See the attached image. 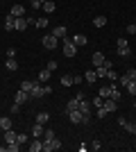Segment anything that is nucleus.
<instances>
[{
  "instance_id": "nucleus-22",
  "label": "nucleus",
  "mask_w": 136,
  "mask_h": 152,
  "mask_svg": "<svg viewBox=\"0 0 136 152\" xmlns=\"http://www.w3.org/2000/svg\"><path fill=\"white\" fill-rule=\"evenodd\" d=\"M50 75H52V70L43 68V70H41V73H39V82H41V84H45V82H48V80H50Z\"/></svg>"
},
{
  "instance_id": "nucleus-18",
  "label": "nucleus",
  "mask_w": 136,
  "mask_h": 152,
  "mask_svg": "<svg viewBox=\"0 0 136 152\" xmlns=\"http://www.w3.org/2000/svg\"><path fill=\"white\" fill-rule=\"evenodd\" d=\"M45 14H52L55 9H57V5H55V0H48V2H43V7H41Z\"/></svg>"
},
{
  "instance_id": "nucleus-20",
  "label": "nucleus",
  "mask_w": 136,
  "mask_h": 152,
  "mask_svg": "<svg viewBox=\"0 0 136 152\" xmlns=\"http://www.w3.org/2000/svg\"><path fill=\"white\" fill-rule=\"evenodd\" d=\"M7 70H14V73H16V70H18V61H16V59L14 57H7Z\"/></svg>"
},
{
  "instance_id": "nucleus-11",
  "label": "nucleus",
  "mask_w": 136,
  "mask_h": 152,
  "mask_svg": "<svg viewBox=\"0 0 136 152\" xmlns=\"http://www.w3.org/2000/svg\"><path fill=\"white\" fill-rule=\"evenodd\" d=\"M118 125L123 127L125 132H129V134H134V129H136V125H134V123H129V121H125V118H120V121H118Z\"/></svg>"
},
{
  "instance_id": "nucleus-28",
  "label": "nucleus",
  "mask_w": 136,
  "mask_h": 152,
  "mask_svg": "<svg viewBox=\"0 0 136 152\" xmlns=\"http://www.w3.org/2000/svg\"><path fill=\"white\" fill-rule=\"evenodd\" d=\"M32 86H34V82H32V80H23V82H20V89H23V91H27V93L32 91Z\"/></svg>"
},
{
  "instance_id": "nucleus-30",
  "label": "nucleus",
  "mask_w": 136,
  "mask_h": 152,
  "mask_svg": "<svg viewBox=\"0 0 136 152\" xmlns=\"http://www.w3.org/2000/svg\"><path fill=\"white\" fill-rule=\"evenodd\" d=\"M18 148H20V143H18V141H14V143H7L5 150L7 152H18Z\"/></svg>"
},
{
  "instance_id": "nucleus-34",
  "label": "nucleus",
  "mask_w": 136,
  "mask_h": 152,
  "mask_svg": "<svg viewBox=\"0 0 136 152\" xmlns=\"http://www.w3.org/2000/svg\"><path fill=\"white\" fill-rule=\"evenodd\" d=\"M61 84L64 86H73V75H64L61 77Z\"/></svg>"
},
{
  "instance_id": "nucleus-16",
  "label": "nucleus",
  "mask_w": 136,
  "mask_h": 152,
  "mask_svg": "<svg viewBox=\"0 0 136 152\" xmlns=\"http://www.w3.org/2000/svg\"><path fill=\"white\" fill-rule=\"evenodd\" d=\"M91 61H93V66H102V64H104V55H102V52H93Z\"/></svg>"
},
{
  "instance_id": "nucleus-49",
  "label": "nucleus",
  "mask_w": 136,
  "mask_h": 152,
  "mask_svg": "<svg viewBox=\"0 0 136 152\" xmlns=\"http://www.w3.org/2000/svg\"><path fill=\"white\" fill-rule=\"evenodd\" d=\"M41 2H48V0H41Z\"/></svg>"
},
{
  "instance_id": "nucleus-15",
  "label": "nucleus",
  "mask_w": 136,
  "mask_h": 152,
  "mask_svg": "<svg viewBox=\"0 0 136 152\" xmlns=\"http://www.w3.org/2000/svg\"><path fill=\"white\" fill-rule=\"evenodd\" d=\"M66 32H68V30H66L64 25H57L55 30H52V37H57V39H66Z\"/></svg>"
},
{
  "instance_id": "nucleus-36",
  "label": "nucleus",
  "mask_w": 136,
  "mask_h": 152,
  "mask_svg": "<svg viewBox=\"0 0 136 152\" xmlns=\"http://www.w3.org/2000/svg\"><path fill=\"white\" fill-rule=\"evenodd\" d=\"M102 104H104V98H100V95H95V98H93V107H97V109H100V107H102Z\"/></svg>"
},
{
  "instance_id": "nucleus-19",
  "label": "nucleus",
  "mask_w": 136,
  "mask_h": 152,
  "mask_svg": "<svg viewBox=\"0 0 136 152\" xmlns=\"http://www.w3.org/2000/svg\"><path fill=\"white\" fill-rule=\"evenodd\" d=\"M9 14L18 18V16H23V14H25V7H23V5H14V7H12V12H9Z\"/></svg>"
},
{
  "instance_id": "nucleus-31",
  "label": "nucleus",
  "mask_w": 136,
  "mask_h": 152,
  "mask_svg": "<svg viewBox=\"0 0 136 152\" xmlns=\"http://www.w3.org/2000/svg\"><path fill=\"white\" fill-rule=\"evenodd\" d=\"M129 82H132V80H129V75H127V73H125V75H120V77H118V84H120L123 89H125V86H127V84H129Z\"/></svg>"
},
{
  "instance_id": "nucleus-9",
  "label": "nucleus",
  "mask_w": 136,
  "mask_h": 152,
  "mask_svg": "<svg viewBox=\"0 0 136 152\" xmlns=\"http://www.w3.org/2000/svg\"><path fill=\"white\" fill-rule=\"evenodd\" d=\"M30 100V93H27V91H16V95H14V102H18V104H25V102Z\"/></svg>"
},
{
  "instance_id": "nucleus-23",
  "label": "nucleus",
  "mask_w": 136,
  "mask_h": 152,
  "mask_svg": "<svg viewBox=\"0 0 136 152\" xmlns=\"http://www.w3.org/2000/svg\"><path fill=\"white\" fill-rule=\"evenodd\" d=\"M50 121V114H48V111H39V114H36V123H41V125H45V123Z\"/></svg>"
},
{
  "instance_id": "nucleus-27",
  "label": "nucleus",
  "mask_w": 136,
  "mask_h": 152,
  "mask_svg": "<svg viewBox=\"0 0 136 152\" xmlns=\"http://www.w3.org/2000/svg\"><path fill=\"white\" fill-rule=\"evenodd\" d=\"M79 107V98H73V100H68V104H66V111H73V109Z\"/></svg>"
},
{
  "instance_id": "nucleus-48",
  "label": "nucleus",
  "mask_w": 136,
  "mask_h": 152,
  "mask_svg": "<svg viewBox=\"0 0 136 152\" xmlns=\"http://www.w3.org/2000/svg\"><path fill=\"white\" fill-rule=\"evenodd\" d=\"M2 150H5V145H0V152H2Z\"/></svg>"
},
{
  "instance_id": "nucleus-39",
  "label": "nucleus",
  "mask_w": 136,
  "mask_h": 152,
  "mask_svg": "<svg viewBox=\"0 0 136 152\" xmlns=\"http://www.w3.org/2000/svg\"><path fill=\"white\" fill-rule=\"evenodd\" d=\"M111 100H116V102L120 100V91H118L116 86H113V91H111Z\"/></svg>"
},
{
  "instance_id": "nucleus-10",
  "label": "nucleus",
  "mask_w": 136,
  "mask_h": 152,
  "mask_svg": "<svg viewBox=\"0 0 136 152\" xmlns=\"http://www.w3.org/2000/svg\"><path fill=\"white\" fill-rule=\"evenodd\" d=\"M102 107H104V111H107V114H113V111L118 109V102H116V100H111V98H107Z\"/></svg>"
},
{
  "instance_id": "nucleus-6",
  "label": "nucleus",
  "mask_w": 136,
  "mask_h": 152,
  "mask_svg": "<svg viewBox=\"0 0 136 152\" xmlns=\"http://www.w3.org/2000/svg\"><path fill=\"white\" fill-rule=\"evenodd\" d=\"M61 148V141L55 136L52 141H48V143H43V152H55V150H59Z\"/></svg>"
},
{
  "instance_id": "nucleus-43",
  "label": "nucleus",
  "mask_w": 136,
  "mask_h": 152,
  "mask_svg": "<svg viewBox=\"0 0 136 152\" xmlns=\"http://www.w3.org/2000/svg\"><path fill=\"white\" fill-rule=\"evenodd\" d=\"M100 148H102V143H100V141H93V143H91V150H100Z\"/></svg>"
},
{
  "instance_id": "nucleus-25",
  "label": "nucleus",
  "mask_w": 136,
  "mask_h": 152,
  "mask_svg": "<svg viewBox=\"0 0 136 152\" xmlns=\"http://www.w3.org/2000/svg\"><path fill=\"white\" fill-rule=\"evenodd\" d=\"M84 80H86V84H93V82L97 80V73H95V70H86Z\"/></svg>"
},
{
  "instance_id": "nucleus-37",
  "label": "nucleus",
  "mask_w": 136,
  "mask_h": 152,
  "mask_svg": "<svg viewBox=\"0 0 136 152\" xmlns=\"http://www.w3.org/2000/svg\"><path fill=\"white\" fill-rule=\"evenodd\" d=\"M16 141H18L20 145H25V143H30V139H27V134H18V136H16Z\"/></svg>"
},
{
  "instance_id": "nucleus-13",
  "label": "nucleus",
  "mask_w": 136,
  "mask_h": 152,
  "mask_svg": "<svg viewBox=\"0 0 136 152\" xmlns=\"http://www.w3.org/2000/svg\"><path fill=\"white\" fill-rule=\"evenodd\" d=\"M111 91H113V84H109V86H102V89H97V95L107 100V98H111Z\"/></svg>"
},
{
  "instance_id": "nucleus-42",
  "label": "nucleus",
  "mask_w": 136,
  "mask_h": 152,
  "mask_svg": "<svg viewBox=\"0 0 136 152\" xmlns=\"http://www.w3.org/2000/svg\"><path fill=\"white\" fill-rule=\"evenodd\" d=\"M127 34H136V25H134V23H129V25H127Z\"/></svg>"
},
{
  "instance_id": "nucleus-35",
  "label": "nucleus",
  "mask_w": 136,
  "mask_h": 152,
  "mask_svg": "<svg viewBox=\"0 0 136 152\" xmlns=\"http://www.w3.org/2000/svg\"><path fill=\"white\" fill-rule=\"evenodd\" d=\"M125 89H127V93H132V95H136V82L134 80H132L129 84H127V86H125Z\"/></svg>"
},
{
  "instance_id": "nucleus-8",
  "label": "nucleus",
  "mask_w": 136,
  "mask_h": 152,
  "mask_svg": "<svg viewBox=\"0 0 136 152\" xmlns=\"http://www.w3.org/2000/svg\"><path fill=\"white\" fill-rule=\"evenodd\" d=\"M30 152H43V141L39 136H32V143H30Z\"/></svg>"
},
{
  "instance_id": "nucleus-1",
  "label": "nucleus",
  "mask_w": 136,
  "mask_h": 152,
  "mask_svg": "<svg viewBox=\"0 0 136 152\" xmlns=\"http://www.w3.org/2000/svg\"><path fill=\"white\" fill-rule=\"evenodd\" d=\"M64 55H66V57H75V55H77V45L73 43L68 37L64 39Z\"/></svg>"
},
{
  "instance_id": "nucleus-46",
  "label": "nucleus",
  "mask_w": 136,
  "mask_h": 152,
  "mask_svg": "<svg viewBox=\"0 0 136 152\" xmlns=\"http://www.w3.org/2000/svg\"><path fill=\"white\" fill-rule=\"evenodd\" d=\"M48 70H57V61H48V66H45Z\"/></svg>"
},
{
  "instance_id": "nucleus-29",
  "label": "nucleus",
  "mask_w": 136,
  "mask_h": 152,
  "mask_svg": "<svg viewBox=\"0 0 136 152\" xmlns=\"http://www.w3.org/2000/svg\"><path fill=\"white\" fill-rule=\"evenodd\" d=\"M93 25L95 27H104L107 25V18H104V16H95V18H93Z\"/></svg>"
},
{
  "instance_id": "nucleus-33",
  "label": "nucleus",
  "mask_w": 136,
  "mask_h": 152,
  "mask_svg": "<svg viewBox=\"0 0 136 152\" xmlns=\"http://www.w3.org/2000/svg\"><path fill=\"white\" fill-rule=\"evenodd\" d=\"M107 77H109L111 82H118V73H116L113 68H109V70H107Z\"/></svg>"
},
{
  "instance_id": "nucleus-38",
  "label": "nucleus",
  "mask_w": 136,
  "mask_h": 152,
  "mask_svg": "<svg viewBox=\"0 0 136 152\" xmlns=\"http://www.w3.org/2000/svg\"><path fill=\"white\" fill-rule=\"evenodd\" d=\"M95 73H97V77H107V68L104 66H95Z\"/></svg>"
},
{
  "instance_id": "nucleus-24",
  "label": "nucleus",
  "mask_w": 136,
  "mask_h": 152,
  "mask_svg": "<svg viewBox=\"0 0 136 152\" xmlns=\"http://www.w3.org/2000/svg\"><path fill=\"white\" fill-rule=\"evenodd\" d=\"M43 132H45V127L41 125V123H36V125L32 127V136H39V139H41V136H43Z\"/></svg>"
},
{
  "instance_id": "nucleus-32",
  "label": "nucleus",
  "mask_w": 136,
  "mask_h": 152,
  "mask_svg": "<svg viewBox=\"0 0 136 152\" xmlns=\"http://www.w3.org/2000/svg\"><path fill=\"white\" fill-rule=\"evenodd\" d=\"M55 139V132H52V129H45L43 132V143H48V141H52Z\"/></svg>"
},
{
  "instance_id": "nucleus-21",
  "label": "nucleus",
  "mask_w": 136,
  "mask_h": 152,
  "mask_svg": "<svg viewBox=\"0 0 136 152\" xmlns=\"http://www.w3.org/2000/svg\"><path fill=\"white\" fill-rule=\"evenodd\" d=\"M14 23H16V16H12V14H9V16L5 18V30L12 32V30H14Z\"/></svg>"
},
{
  "instance_id": "nucleus-7",
  "label": "nucleus",
  "mask_w": 136,
  "mask_h": 152,
  "mask_svg": "<svg viewBox=\"0 0 136 152\" xmlns=\"http://www.w3.org/2000/svg\"><path fill=\"white\" fill-rule=\"evenodd\" d=\"M59 43L57 37H52V34H48V37H43V48H48V50H55Z\"/></svg>"
},
{
  "instance_id": "nucleus-2",
  "label": "nucleus",
  "mask_w": 136,
  "mask_h": 152,
  "mask_svg": "<svg viewBox=\"0 0 136 152\" xmlns=\"http://www.w3.org/2000/svg\"><path fill=\"white\" fill-rule=\"evenodd\" d=\"M118 55L120 57H129L132 55V50H129V43H127V39H118Z\"/></svg>"
},
{
  "instance_id": "nucleus-40",
  "label": "nucleus",
  "mask_w": 136,
  "mask_h": 152,
  "mask_svg": "<svg viewBox=\"0 0 136 152\" xmlns=\"http://www.w3.org/2000/svg\"><path fill=\"white\" fill-rule=\"evenodd\" d=\"M36 27H41V30L48 27V18H39V20H36Z\"/></svg>"
},
{
  "instance_id": "nucleus-4",
  "label": "nucleus",
  "mask_w": 136,
  "mask_h": 152,
  "mask_svg": "<svg viewBox=\"0 0 136 152\" xmlns=\"http://www.w3.org/2000/svg\"><path fill=\"white\" fill-rule=\"evenodd\" d=\"M43 95H48L45 93V86H41V82H34L32 91H30V98H43Z\"/></svg>"
},
{
  "instance_id": "nucleus-41",
  "label": "nucleus",
  "mask_w": 136,
  "mask_h": 152,
  "mask_svg": "<svg viewBox=\"0 0 136 152\" xmlns=\"http://www.w3.org/2000/svg\"><path fill=\"white\" fill-rule=\"evenodd\" d=\"M84 82V75H73V84H82Z\"/></svg>"
},
{
  "instance_id": "nucleus-47",
  "label": "nucleus",
  "mask_w": 136,
  "mask_h": 152,
  "mask_svg": "<svg viewBox=\"0 0 136 152\" xmlns=\"http://www.w3.org/2000/svg\"><path fill=\"white\" fill-rule=\"evenodd\" d=\"M104 116H107V111H104V107H100L97 109V118H104Z\"/></svg>"
},
{
  "instance_id": "nucleus-52",
  "label": "nucleus",
  "mask_w": 136,
  "mask_h": 152,
  "mask_svg": "<svg viewBox=\"0 0 136 152\" xmlns=\"http://www.w3.org/2000/svg\"><path fill=\"white\" fill-rule=\"evenodd\" d=\"M134 134H136V129H134Z\"/></svg>"
},
{
  "instance_id": "nucleus-53",
  "label": "nucleus",
  "mask_w": 136,
  "mask_h": 152,
  "mask_svg": "<svg viewBox=\"0 0 136 152\" xmlns=\"http://www.w3.org/2000/svg\"><path fill=\"white\" fill-rule=\"evenodd\" d=\"M134 82H136V80H134Z\"/></svg>"
},
{
  "instance_id": "nucleus-3",
  "label": "nucleus",
  "mask_w": 136,
  "mask_h": 152,
  "mask_svg": "<svg viewBox=\"0 0 136 152\" xmlns=\"http://www.w3.org/2000/svg\"><path fill=\"white\" fill-rule=\"evenodd\" d=\"M66 114H68L71 123H75V125H82V123H84V114H82L79 109H73V111H66Z\"/></svg>"
},
{
  "instance_id": "nucleus-51",
  "label": "nucleus",
  "mask_w": 136,
  "mask_h": 152,
  "mask_svg": "<svg viewBox=\"0 0 136 152\" xmlns=\"http://www.w3.org/2000/svg\"><path fill=\"white\" fill-rule=\"evenodd\" d=\"M134 25H136V20H134Z\"/></svg>"
},
{
  "instance_id": "nucleus-17",
  "label": "nucleus",
  "mask_w": 136,
  "mask_h": 152,
  "mask_svg": "<svg viewBox=\"0 0 136 152\" xmlns=\"http://www.w3.org/2000/svg\"><path fill=\"white\" fill-rule=\"evenodd\" d=\"M0 129H2V132H7V129H12V118H7V116H2V118H0Z\"/></svg>"
},
{
  "instance_id": "nucleus-14",
  "label": "nucleus",
  "mask_w": 136,
  "mask_h": 152,
  "mask_svg": "<svg viewBox=\"0 0 136 152\" xmlns=\"http://www.w3.org/2000/svg\"><path fill=\"white\" fill-rule=\"evenodd\" d=\"M27 27V18H23V16H18L16 18V23H14V30H18V32H23Z\"/></svg>"
},
{
  "instance_id": "nucleus-12",
  "label": "nucleus",
  "mask_w": 136,
  "mask_h": 152,
  "mask_svg": "<svg viewBox=\"0 0 136 152\" xmlns=\"http://www.w3.org/2000/svg\"><path fill=\"white\" fill-rule=\"evenodd\" d=\"M71 41H73L75 45H77V48H82V45H86V43H89V39H86L84 34H75V37H73Z\"/></svg>"
},
{
  "instance_id": "nucleus-26",
  "label": "nucleus",
  "mask_w": 136,
  "mask_h": 152,
  "mask_svg": "<svg viewBox=\"0 0 136 152\" xmlns=\"http://www.w3.org/2000/svg\"><path fill=\"white\" fill-rule=\"evenodd\" d=\"M16 136H18V134L14 132V129H7V132H5V143H14Z\"/></svg>"
},
{
  "instance_id": "nucleus-45",
  "label": "nucleus",
  "mask_w": 136,
  "mask_h": 152,
  "mask_svg": "<svg viewBox=\"0 0 136 152\" xmlns=\"http://www.w3.org/2000/svg\"><path fill=\"white\" fill-rule=\"evenodd\" d=\"M18 111H20V104H18V102H14V104H12V114H18Z\"/></svg>"
},
{
  "instance_id": "nucleus-5",
  "label": "nucleus",
  "mask_w": 136,
  "mask_h": 152,
  "mask_svg": "<svg viewBox=\"0 0 136 152\" xmlns=\"http://www.w3.org/2000/svg\"><path fill=\"white\" fill-rule=\"evenodd\" d=\"M77 109L82 111V114H84V125H86V123L91 121V109H89V102L82 98V100H79V107H77Z\"/></svg>"
},
{
  "instance_id": "nucleus-44",
  "label": "nucleus",
  "mask_w": 136,
  "mask_h": 152,
  "mask_svg": "<svg viewBox=\"0 0 136 152\" xmlns=\"http://www.w3.org/2000/svg\"><path fill=\"white\" fill-rule=\"evenodd\" d=\"M102 66H104L107 70H109V68H113V61H111V59H104V64H102Z\"/></svg>"
},
{
  "instance_id": "nucleus-50",
  "label": "nucleus",
  "mask_w": 136,
  "mask_h": 152,
  "mask_svg": "<svg viewBox=\"0 0 136 152\" xmlns=\"http://www.w3.org/2000/svg\"><path fill=\"white\" fill-rule=\"evenodd\" d=\"M134 109H136V102H134Z\"/></svg>"
}]
</instances>
